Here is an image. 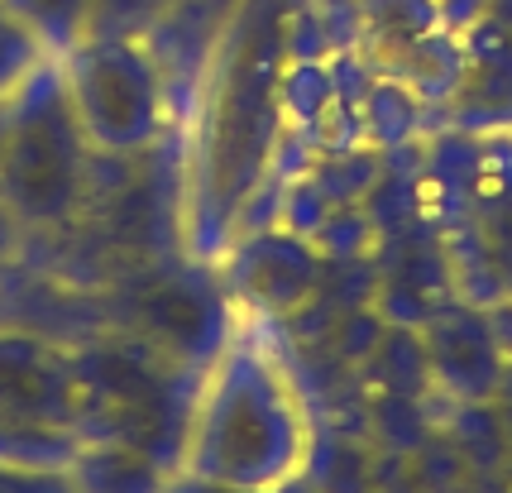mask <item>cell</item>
<instances>
[{
  "label": "cell",
  "instance_id": "9c48e42d",
  "mask_svg": "<svg viewBox=\"0 0 512 493\" xmlns=\"http://www.w3.org/2000/svg\"><path fill=\"white\" fill-rule=\"evenodd\" d=\"M5 5L44 39V48L53 58H63L67 48L87 34V20H91V5H96V0H5Z\"/></svg>",
  "mask_w": 512,
  "mask_h": 493
},
{
  "label": "cell",
  "instance_id": "30bf717a",
  "mask_svg": "<svg viewBox=\"0 0 512 493\" xmlns=\"http://www.w3.org/2000/svg\"><path fill=\"white\" fill-rule=\"evenodd\" d=\"M44 58H53V53L44 48V39H39V34H34L5 0H0V101L15 96L20 82L39 68Z\"/></svg>",
  "mask_w": 512,
  "mask_h": 493
},
{
  "label": "cell",
  "instance_id": "5b68a950",
  "mask_svg": "<svg viewBox=\"0 0 512 493\" xmlns=\"http://www.w3.org/2000/svg\"><path fill=\"white\" fill-rule=\"evenodd\" d=\"M58 63L96 158H134L163 139L173 120V82L144 39H77Z\"/></svg>",
  "mask_w": 512,
  "mask_h": 493
},
{
  "label": "cell",
  "instance_id": "7c38bea8",
  "mask_svg": "<svg viewBox=\"0 0 512 493\" xmlns=\"http://www.w3.org/2000/svg\"><path fill=\"white\" fill-rule=\"evenodd\" d=\"M0 493H82L72 470H39V465H15L0 460Z\"/></svg>",
  "mask_w": 512,
  "mask_h": 493
},
{
  "label": "cell",
  "instance_id": "8fae6325",
  "mask_svg": "<svg viewBox=\"0 0 512 493\" xmlns=\"http://www.w3.org/2000/svg\"><path fill=\"white\" fill-rule=\"evenodd\" d=\"M168 10H173V0H96L82 39H101V34H115V39H149L154 24L163 20Z\"/></svg>",
  "mask_w": 512,
  "mask_h": 493
},
{
  "label": "cell",
  "instance_id": "52a82bcc",
  "mask_svg": "<svg viewBox=\"0 0 512 493\" xmlns=\"http://www.w3.org/2000/svg\"><path fill=\"white\" fill-rule=\"evenodd\" d=\"M235 278L249 302H259L268 312H288L297 307L316 278V259L307 245H297L288 235H264L235 259Z\"/></svg>",
  "mask_w": 512,
  "mask_h": 493
},
{
  "label": "cell",
  "instance_id": "3957f363",
  "mask_svg": "<svg viewBox=\"0 0 512 493\" xmlns=\"http://www.w3.org/2000/svg\"><path fill=\"white\" fill-rule=\"evenodd\" d=\"M77 355V441H120L178 470L201 369L168 359L139 336H101Z\"/></svg>",
  "mask_w": 512,
  "mask_h": 493
},
{
  "label": "cell",
  "instance_id": "ba28073f",
  "mask_svg": "<svg viewBox=\"0 0 512 493\" xmlns=\"http://www.w3.org/2000/svg\"><path fill=\"white\" fill-rule=\"evenodd\" d=\"M168 465H158L149 450L120 446V441H82L72 460V479L82 493H163Z\"/></svg>",
  "mask_w": 512,
  "mask_h": 493
},
{
  "label": "cell",
  "instance_id": "7a4b0ae2",
  "mask_svg": "<svg viewBox=\"0 0 512 493\" xmlns=\"http://www.w3.org/2000/svg\"><path fill=\"white\" fill-rule=\"evenodd\" d=\"M312 455V417L292 374L259 340L230 336L197 383L182 474L235 489H273L302 474Z\"/></svg>",
  "mask_w": 512,
  "mask_h": 493
},
{
  "label": "cell",
  "instance_id": "8992f818",
  "mask_svg": "<svg viewBox=\"0 0 512 493\" xmlns=\"http://www.w3.org/2000/svg\"><path fill=\"white\" fill-rule=\"evenodd\" d=\"M0 417L72 431L77 422V355L72 345L0 321ZM77 436V431H72Z\"/></svg>",
  "mask_w": 512,
  "mask_h": 493
},
{
  "label": "cell",
  "instance_id": "4fadbf2b",
  "mask_svg": "<svg viewBox=\"0 0 512 493\" xmlns=\"http://www.w3.org/2000/svg\"><path fill=\"white\" fill-rule=\"evenodd\" d=\"M264 493H326V489H321L312 474L302 470V474H292V479H283V484H273V489H264Z\"/></svg>",
  "mask_w": 512,
  "mask_h": 493
},
{
  "label": "cell",
  "instance_id": "9a60e30c",
  "mask_svg": "<svg viewBox=\"0 0 512 493\" xmlns=\"http://www.w3.org/2000/svg\"><path fill=\"white\" fill-rule=\"evenodd\" d=\"M5 125H10V96L0 101V149H5Z\"/></svg>",
  "mask_w": 512,
  "mask_h": 493
},
{
  "label": "cell",
  "instance_id": "5bb4252c",
  "mask_svg": "<svg viewBox=\"0 0 512 493\" xmlns=\"http://www.w3.org/2000/svg\"><path fill=\"white\" fill-rule=\"evenodd\" d=\"M15 240H20V225H15V216L0 206V264H5V254L15 249Z\"/></svg>",
  "mask_w": 512,
  "mask_h": 493
},
{
  "label": "cell",
  "instance_id": "277c9868",
  "mask_svg": "<svg viewBox=\"0 0 512 493\" xmlns=\"http://www.w3.org/2000/svg\"><path fill=\"white\" fill-rule=\"evenodd\" d=\"M91 163L96 149L72 111L63 63L44 58L10 96V125L0 149V206L29 230L67 225L87 202Z\"/></svg>",
  "mask_w": 512,
  "mask_h": 493
},
{
  "label": "cell",
  "instance_id": "6da1fadb",
  "mask_svg": "<svg viewBox=\"0 0 512 493\" xmlns=\"http://www.w3.org/2000/svg\"><path fill=\"white\" fill-rule=\"evenodd\" d=\"M288 0H235L206 58L192 144L187 230L201 254L225 245L240 211L259 192L283 125Z\"/></svg>",
  "mask_w": 512,
  "mask_h": 493
}]
</instances>
